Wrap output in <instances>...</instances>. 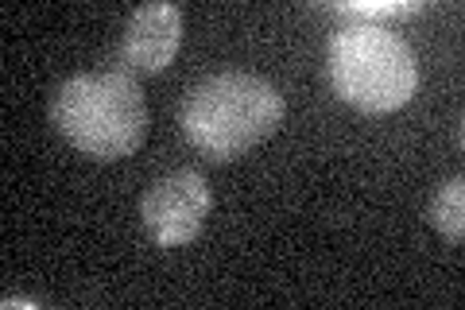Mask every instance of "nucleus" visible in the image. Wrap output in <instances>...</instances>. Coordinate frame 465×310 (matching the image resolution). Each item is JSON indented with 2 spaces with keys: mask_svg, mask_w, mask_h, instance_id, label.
<instances>
[{
  "mask_svg": "<svg viewBox=\"0 0 465 310\" xmlns=\"http://www.w3.org/2000/svg\"><path fill=\"white\" fill-rule=\"evenodd\" d=\"M430 221L446 241L458 245L465 237V179L461 175H454L450 183L439 186V195L430 202Z\"/></svg>",
  "mask_w": 465,
  "mask_h": 310,
  "instance_id": "6",
  "label": "nucleus"
},
{
  "mask_svg": "<svg viewBox=\"0 0 465 310\" xmlns=\"http://www.w3.org/2000/svg\"><path fill=\"white\" fill-rule=\"evenodd\" d=\"M183 43V12L179 5H143L124 24V39L116 51V70L133 74V78H148V74H163Z\"/></svg>",
  "mask_w": 465,
  "mask_h": 310,
  "instance_id": "5",
  "label": "nucleus"
},
{
  "mask_svg": "<svg viewBox=\"0 0 465 310\" xmlns=\"http://www.w3.org/2000/svg\"><path fill=\"white\" fill-rule=\"evenodd\" d=\"M179 125L206 159L229 164L283 125V94L260 74H213L186 94Z\"/></svg>",
  "mask_w": 465,
  "mask_h": 310,
  "instance_id": "1",
  "label": "nucleus"
},
{
  "mask_svg": "<svg viewBox=\"0 0 465 310\" xmlns=\"http://www.w3.org/2000/svg\"><path fill=\"white\" fill-rule=\"evenodd\" d=\"M330 85L357 113H396L419 90V63L407 39L384 24L349 20L330 35Z\"/></svg>",
  "mask_w": 465,
  "mask_h": 310,
  "instance_id": "3",
  "label": "nucleus"
},
{
  "mask_svg": "<svg viewBox=\"0 0 465 310\" xmlns=\"http://www.w3.org/2000/svg\"><path fill=\"white\" fill-rule=\"evenodd\" d=\"M51 121L70 147L90 159H124L148 140V101L133 74L97 70L74 74L58 85Z\"/></svg>",
  "mask_w": 465,
  "mask_h": 310,
  "instance_id": "2",
  "label": "nucleus"
},
{
  "mask_svg": "<svg viewBox=\"0 0 465 310\" xmlns=\"http://www.w3.org/2000/svg\"><path fill=\"white\" fill-rule=\"evenodd\" d=\"M210 205H213L210 183L198 171L183 167V171H171L163 179H155L143 190L140 221L155 245L179 248V245H191L202 233V225L210 217Z\"/></svg>",
  "mask_w": 465,
  "mask_h": 310,
  "instance_id": "4",
  "label": "nucleus"
}]
</instances>
